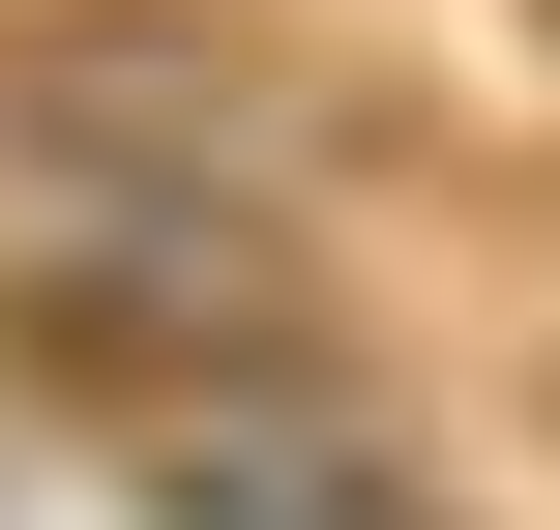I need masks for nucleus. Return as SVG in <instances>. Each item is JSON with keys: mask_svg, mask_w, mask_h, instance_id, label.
<instances>
[{"mask_svg": "<svg viewBox=\"0 0 560 530\" xmlns=\"http://www.w3.org/2000/svg\"><path fill=\"white\" fill-rule=\"evenodd\" d=\"M0 354H30L59 413H118V443H148V413H266V384H354V325H325L266 236H207V266H177V236L0 266Z\"/></svg>", "mask_w": 560, "mask_h": 530, "instance_id": "obj_1", "label": "nucleus"}, {"mask_svg": "<svg viewBox=\"0 0 560 530\" xmlns=\"http://www.w3.org/2000/svg\"><path fill=\"white\" fill-rule=\"evenodd\" d=\"M148 530H472L354 384H266V413H148Z\"/></svg>", "mask_w": 560, "mask_h": 530, "instance_id": "obj_2", "label": "nucleus"}]
</instances>
